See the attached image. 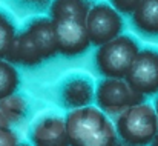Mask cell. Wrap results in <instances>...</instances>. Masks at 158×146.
<instances>
[{"label":"cell","mask_w":158,"mask_h":146,"mask_svg":"<svg viewBox=\"0 0 158 146\" xmlns=\"http://www.w3.org/2000/svg\"><path fill=\"white\" fill-rule=\"evenodd\" d=\"M117 137L129 146H146L158 131V118L154 106L149 103H137L118 114L115 123Z\"/></svg>","instance_id":"7a4b0ae2"},{"label":"cell","mask_w":158,"mask_h":146,"mask_svg":"<svg viewBox=\"0 0 158 146\" xmlns=\"http://www.w3.org/2000/svg\"><path fill=\"white\" fill-rule=\"evenodd\" d=\"M26 2H31V3H42V2H46V0H26Z\"/></svg>","instance_id":"7402d4cb"},{"label":"cell","mask_w":158,"mask_h":146,"mask_svg":"<svg viewBox=\"0 0 158 146\" xmlns=\"http://www.w3.org/2000/svg\"><path fill=\"white\" fill-rule=\"evenodd\" d=\"M124 82L140 96L158 92V51L140 49L124 75Z\"/></svg>","instance_id":"5b68a950"},{"label":"cell","mask_w":158,"mask_h":146,"mask_svg":"<svg viewBox=\"0 0 158 146\" xmlns=\"http://www.w3.org/2000/svg\"><path fill=\"white\" fill-rule=\"evenodd\" d=\"M94 94L95 89L91 79L81 75H74L68 79L60 89V97L63 103L72 109L89 106L91 101L94 100Z\"/></svg>","instance_id":"30bf717a"},{"label":"cell","mask_w":158,"mask_h":146,"mask_svg":"<svg viewBox=\"0 0 158 146\" xmlns=\"http://www.w3.org/2000/svg\"><path fill=\"white\" fill-rule=\"evenodd\" d=\"M85 26L91 40V45L102 46L107 42L117 39L123 32V17L121 14L109 3L100 2L91 6Z\"/></svg>","instance_id":"277c9868"},{"label":"cell","mask_w":158,"mask_h":146,"mask_svg":"<svg viewBox=\"0 0 158 146\" xmlns=\"http://www.w3.org/2000/svg\"><path fill=\"white\" fill-rule=\"evenodd\" d=\"M69 146H115L117 132L95 106L71 109L64 118Z\"/></svg>","instance_id":"6da1fadb"},{"label":"cell","mask_w":158,"mask_h":146,"mask_svg":"<svg viewBox=\"0 0 158 146\" xmlns=\"http://www.w3.org/2000/svg\"><path fill=\"white\" fill-rule=\"evenodd\" d=\"M19 139L11 128L0 129V146H17Z\"/></svg>","instance_id":"ac0fdd59"},{"label":"cell","mask_w":158,"mask_h":146,"mask_svg":"<svg viewBox=\"0 0 158 146\" xmlns=\"http://www.w3.org/2000/svg\"><path fill=\"white\" fill-rule=\"evenodd\" d=\"M20 77L15 66L6 60H0V100L11 94H15Z\"/></svg>","instance_id":"9a60e30c"},{"label":"cell","mask_w":158,"mask_h":146,"mask_svg":"<svg viewBox=\"0 0 158 146\" xmlns=\"http://www.w3.org/2000/svg\"><path fill=\"white\" fill-rule=\"evenodd\" d=\"M98 109L107 114H121L132 105L141 103L143 96L137 94L124 79H105L98 83L94 94Z\"/></svg>","instance_id":"8992f818"},{"label":"cell","mask_w":158,"mask_h":146,"mask_svg":"<svg viewBox=\"0 0 158 146\" xmlns=\"http://www.w3.org/2000/svg\"><path fill=\"white\" fill-rule=\"evenodd\" d=\"M52 20V19H51ZM57 52L64 57H75L86 52L91 40L85 22L78 20H52Z\"/></svg>","instance_id":"52a82bcc"},{"label":"cell","mask_w":158,"mask_h":146,"mask_svg":"<svg viewBox=\"0 0 158 146\" xmlns=\"http://www.w3.org/2000/svg\"><path fill=\"white\" fill-rule=\"evenodd\" d=\"M5 58L12 65H23V66H34L43 62L40 51L37 49V46L34 45V42L31 40V37L25 29L15 34L12 45Z\"/></svg>","instance_id":"8fae6325"},{"label":"cell","mask_w":158,"mask_h":146,"mask_svg":"<svg viewBox=\"0 0 158 146\" xmlns=\"http://www.w3.org/2000/svg\"><path fill=\"white\" fill-rule=\"evenodd\" d=\"M0 112L8 123L20 122L28 112V101L19 94H11L0 100Z\"/></svg>","instance_id":"5bb4252c"},{"label":"cell","mask_w":158,"mask_h":146,"mask_svg":"<svg viewBox=\"0 0 158 146\" xmlns=\"http://www.w3.org/2000/svg\"><path fill=\"white\" fill-rule=\"evenodd\" d=\"M15 34H17V31H15L14 22L11 20V17L8 14L0 11V60H3L6 57Z\"/></svg>","instance_id":"2e32d148"},{"label":"cell","mask_w":158,"mask_h":146,"mask_svg":"<svg viewBox=\"0 0 158 146\" xmlns=\"http://www.w3.org/2000/svg\"><path fill=\"white\" fill-rule=\"evenodd\" d=\"M154 109H155V114H157V118H158V97L155 100V106H154Z\"/></svg>","instance_id":"44dd1931"},{"label":"cell","mask_w":158,"mask_h":146,"mask_svg":"<svg viewBox=\"0 0 158 146\" xmlns=\"http://www.w3.org/2000/svg\"><path fill=\"white\" fill-rule=\"evenodd\" d=\"M17 146H31V145H26V143H19Z\"/></svg>","instance_id":"603a6c76"},{"label":"cell","mask_w":158,"mask_h":146,"mask_svg":"<svg viewBox=\"0 0 158 146\" xmlns=\"http://www.w3.org/2000/svg\"><path fill=\"white\" fill-rule=\"evenodd\" d=\"M25 31L34 42V45L42 54L43 60H48L57 54L55 32H54L52 20L48 17H35L26 26Z\"/></svg>","instance_id":"9c48e42d"},{"label":"cell","mask_w":158,"mask_h":146,"mask_svg":"<svg viewBox=\"0 0 158 146\" xmlns=\"http://www.w3.org/2000/svg\"><path fill=\"white\" fill-rule=\"evenodd\" d=\"M138 51L140 46L135 39L121 34L98 46L95 52V66L106 79H124Z\"/></svg>","instance_id":"3957f363"},{"label":"cell","mask_w":158,"mask_h":146,"mask_svg":"<svg viewBox=\"0 0 158 146\" xmlns=\"http://www.w3.org/2000/svg\"><path fill=\"white\" fill-rule=\"evenodd\" d=\"M131 15L134 26L140 32L158 36V0H140Z\"/></svg>","instance_id":"7c38bea8"},{"label":"cell","mask_w":158,"mask_h":146,"mask_svg":"<svg viewBox=\"0 0 158 146\" xmlns=\"http://www.w3.org/2000/svg\"><path fill=\"white\" fill-rule=\"evenodd\" d=\"M31 140L34 146H69L64 118L46 115L37 120L31 128Z\"/></svg>","instance_id":"ba28073f"},{"label":"cell","mask_w":158,"mask_h":146,"mask_svg":"<svg viewBox=\"0 0 158 146\" xmlns=\"http://www.w3.org/2000/svg\"><path fill=\"white\" fill-rule=\"evenodd\" d=\"M151 146H158V131H157V134L154 135V139H152V142L149 143Z\"/></svg>","instance_id":"ffe728a7"},{"label":"cell","mask_w":158,"mask_h":146,"mask_svg":"<svg viewBox=\"0 0 158 146\" xmlns=\"http://www.w3.org/2000/svg\"><path fill=\"white\" fill-rule=\"evenodd\" d=\"M3 128H9V123L6 122V118H5L3 114L0 112V129H3Z\"/></svg>","instance_id":"d6986e66"},{"label":"cell","mask_w":158,"mask_h":146,"mask_svg":"<svg viewBox=\"0 0 158 146\" xmlns=\"http://www.w3.org/2000/svg\"><path fill=\"white\" fill-rule=\"evenodd\" d=\"M138 2H140V0H110L112 6H114L120 14H121V12L131 14V12L135 9V6L138 5Z\"/></svg>","instance_id":"e0dca14e"},{"label":"cell","mask_w":158,"mask_h":146,"mask_svg":"<svg viewBox=\"0 0 158 146\" xmlns=\"http://www.w3.org/2000/svg\"><path fill=\"white\" fill-rule=\"evenodd\" d=\"M91 3L88 0H52L49 15L52 20H78L85 22Z\"/></svg>","instance_id":"4fadbf2b"}]
</instances>
